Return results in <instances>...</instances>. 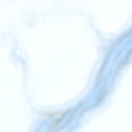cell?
I'll use <instances>...</instances> for the list:
<instances>
[{"label": "cell", "mask_w": 132, "mask_h": 132, "mask_svg": "<svg viewBox=\"0 0 132 132\" xmlns=\"http://www.w3.org/2000/svg\"><path fill=\"white\" fill-rule=\"evenodd\" d=\"M76 109H75L71 111H67L62 113L56 119L54 120L51 123L52 128L54 129L57 127L63 124L66 120L68 119L70 116L74 114L76 111Z\"/></svg>", "instance_id": "1"}, {"label": "cell", "mask_w": 132, "mask_h": 132, "mask_svg": "<svg viewBox=\"0 0 132 132\" xmlns=\"http://www.w3.org/2000/svg\"><path fill=\"white\" fill-rule=\"evenodd\" d=\"M58 114V112L56 111H50L45 113L43 116L46 118L51 119L57 116Z\"/></svg>", "instance_id": "2"}, {"label": "cell", "mask_w": 132, "mask_h": 132, "mask_svg": "<svg viewBox=\"0 0 132 132\" xmlns=\"http://www.w3.org/2000/svg\"><path fill=\"white\" fill-rule=\"evenodd\" d=\"M106 90L104 89L103 90L100 95L97 98L96 100L94 103V105H96L98 104L103 100L106 94Z\"/></svg>", "instance_id": "3"}]
</instances>
